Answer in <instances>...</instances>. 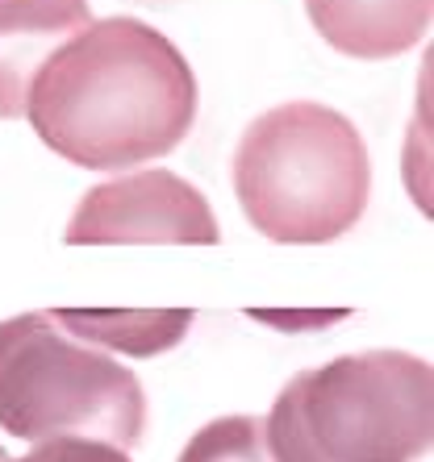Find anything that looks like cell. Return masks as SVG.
Listing matches in <instances>:
<instances>
[{
	"label": "cell",
	"instance_id": "ba28073f",
	"mask_svg": "<svg viewBox=\"0 0 434 462\" xmlns=\"http://www.w3.org/2000/svg\"><path fill=\"white\" fill-rule=\"evenodd\" d=\"M59 329L71 334L76 342H92L105 346V350H126V355H159V350H172L180 337L188 334L193 325V312L167 309V312H51Z\"/></svg>",
	"mask_w": 434,
	"mask_h": 462
},
{
	"label": "cell",
	"instance_id": "8992f818",
	"mask_svg": "<svg viewBox=\"0 0 434 462\" xmlns=\"http://www.w3.org/2000/svg\"><path fill=\"white\" fill-rule=\"evenodd\" d=\"M88 25V0H0V121L25 117L38 71Z\"/></svg>",
	"mask_w": 434,
	"mask_h": 462
},
{
	"label": "cell",
	"instance_id": "5b68a950",
	"mask_svg": "<svg viewBox=\"0 0 434 462\" xmlns=\"http://www.w3.org/2000/svg\"><path fill=\"white\" fill-rule=\"evenodd\" d=\"M222 229L201 196L188 180L172 171H134L118 175L108 183H97L80 200L67 226L71 246H108V242H196L213 246Z\"/></svg>",
	"mask_w": 434,
	"mask_h": 462
},
{
	"label": "cell",
	"instance_id": "9c48e42d",
	"mask_svg": "<svg viewBox=\"0 0 434 462\" xmlns=\"http://www.w3.org/2000/svg\"><path fill=\"white\" fill-rule=\"evenodd\" d=\"M180 462H268L263 450V420L222 417L184 446Z\"/></svg>",
	"mask_w": 434,
	"mask_h": 462
},
{
	"label": "cell",
	"instance_id": "7a4b0ae2",
	"mask_svg": "<svg viewBox=\"0 0 434 462\" xmlns=\"http://www.w3.org/2000/svg\"><path fill=\"white\" fill-rule=\"evenodd\" d=\"M430 441L434 371L401 350L301 371L263 417L268 462H418Z\"/></svg>",
	"mask_w": 434,
	"mask_h": 462
},
{
	"label": "cell",
	"instance_id": "8fae6325",
	"mask_svg": "<svg viewBox=\"0 0 434 462\" xmlns=\"http://www.w3.org/2000/svg\"><path fill=\"white\" fill-rule=\"evenodd\" d=\"M0 462H13V458H9V454H5V450H0Z\"/></svg>",
	"mask_w": 434,
	"mask_h": 462
},
{
	"label": "cell",
	"instance_id": "30bf717a",
	"mask_svg": "<svg viewBox=\"0 0 434 462\" xmlns=\"http://www.w3.org/2000/svg\"><path fill=\"white\" fill-rule=\"evenodd\" d=\"M17 462H130V450H118V446L92 441V438H51V441H38Z\"/></svg>",
	"mask_w": 434,
	"mask_h": 462
},
{
	"label": "cell",
	"instance_id": "3957f363",
	"mask_svg": "<svg viewBox=\"0 0 434 462\" xmlns=\"http://www.w3.org/2000/svg\"><path fill=\"white\" fill-rule=\"evenodd\" d=\"M234 192L250 229L288 246L335 242L368 208V146L343 113L288 100L250 121L234 151Z\"/></svg>",
	"mask_w": 434,
	"mask_h": 462
},
{
	"label": "cell",
	"instance_id": "6da1fadb",
	"mask_svg": "<svg viewBox=\"0 0 434 462\" xmlns=\"http://www.w3.org/2000/svg\"><path fill=\"white\" fill-rule=\"evenodd\" d=\"M33 134L88 171L172 154L196 121V76L167 33L105 17L51 54L25 100Z\"/></svg>",
	"mask_w": 434,
	"mask_h": 462
},
{
	"label": "cell",
	"instance_id": "277c9868",
	"mask_svg": "<svg viewBox=\"0 0 434 462\" xmlns=\"http://www.w3.org/2000/svg\"><path fill=\"white\" fill-rule=\"evenodd\" d=\"M0 430L22 441L92 438L134 450L146 396L130 366L59 329L51 312L0 321Z\"/></svg>",
	"mask_w": 434,
	"mask_h": 462
},
{
	"label": "cell",
	"instance_id": "52a82bcc",
	"mask_svg": "<svg viewBox=\"0 0 434 462\" xmlns=\"http://www.w3.org/2000/svg\"><path fill=\"white\" fill-rule=\"evenodd\" d=\"M309 22L335 51L376 63L426 38L434 0H305Z\"/></svg>",
	"mask_w": 434,
	"mask_h": 462
}]
</instances>
